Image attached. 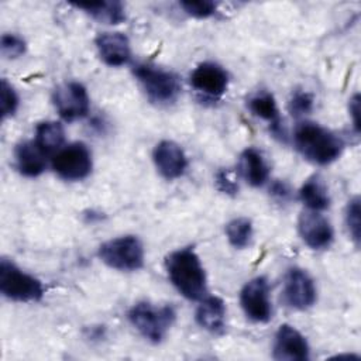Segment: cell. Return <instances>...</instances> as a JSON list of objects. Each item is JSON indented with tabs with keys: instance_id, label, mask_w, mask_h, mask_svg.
Wrapping results in <instances>:
<instances>
[{
	"instance_id": "1",
	"label": "cell",
	"mask_w": 361,
	"mask_h": 361,
	"mask_svg": "<svg viewBox=\"0 0 361 361\" xmlns=\"http://www.w3.org/2000/svg\"><path fill=\"white\" fill-rule=\"evenodd\" d=\"M165 269L176 290L189 300L207 296V279L199 255L192 247L172 251L165 258Z\"/></svg>"
},
{
	"instance_id": "2",
	"label": "cell",
	"mask_w": 361,
	"mask_h": 361,
	"mask_svg": "<svg viewBox=\"0 0 361 361\" xmlns=\"http://www.w3.org/2000/svg\"><path fill=\"white\" fill-rule=\"evenodd\" d=\"M293 142L303 158L317 165L334 162L344 149V142L337 134L312 121L296 126Z\"/></svg>"
},
{
	"instance_id": "3",
	"label": "cell",
	"mask_w": 361,
	"mask_h": 361,
	"mask_svg": "<svg viewBox=\"0 0 361 361\" xmlns=\"http://www.w3.org/2000/svg\"><path fill=\"white\" fill-rule=\"evenodd\" d=\"M128 320L144 338L158 344L173 326L176 310L172 305H154L144 300L128 310Z\"/></svg>"
},
{
	"instance_id": "4",
	"label": "cell",
	"mask_w": 361,
	"mask_h": 361,
	"mask_svg": "<svg viewBox=\"0 0 361 361\" xmlns=\"http://www.w3.org/2000/svg\"><path fill=\"white\" fill-rule=\"evenodd\" d=\"M133 72L151 103L168 106L176 102L180 93V82L173 72L151 63H138Z\"/></svg>"
},
{
	"instance_id": "5",
	"label": "cell",
	"mask_w": 361,
	"mask_h": 361,
	"mask_svg": "<svg viewBox=\"0 0 361 361\" xmlns=\"http://www.w3.org/2000/svg\"><path fill=\"white\" fill-rule=\"evenodd\" d=\"M97 257L109 268L131 272L144 267V245L137 235H121L103 243L97 250Z\"/></svg>"
},
{
	"instance_id": "6",
	"label": "cell",
	"mask_w": 361,
	"mask_h": 361,
	"mask_svg": "<svg viewBox=\"0 0 361 361\" xmlns=\"http://www.w3.org/2000/svg\"><path fill=\"white\" fill-rule=\"evenodd\" d=\"M0 292L14 302H38L44 296V286L38 278L3 258L0 261Z\"/></svg>"
},
{
	"instance_id": "7",
	"label": "cell",
	"mask_w": 361,
	"mask_h": 361,
	"mask_svg": "<svg viewBox=\"0 0 361 361\" xmlns=\"http://www.w3.org/2000/svg\"><path fill=\"white\" fill-rule=\"evenodd\" d=\"M92 152L83 142L65 145L52 157L54 172L65 180H82L92 172Z\"/></svg>"
},
{
	"instance_id": "8",
	"label": "cell",
	"mask_w": 361,
	"mask_h": 361,
	"mask_svg": "<svg viewBox=\"0 0 361 361\" xmlns=\"http://www.w3.org/2000/svg\"><path fill=\"white\" fill-rule=\"evenodd\" d=\"M240 303L245 316L255 323H267L272 317L269 283L265 276L248 281L240 292Z\"/></svg>"
},
{
	"instance_id": "9",
	"label": "cell",
	"mask_w": 361,
	"mask_h": 361,
	"mask_svg": "<svg viewBox=\"0 0 361 361\" xmlns=\"http://www.w3.org/2000/svg\"><path fill=\"white\" fill-rule=\"evenodd\" d=\"M54 106L65 121L83 118L89 113L90 99L86 87L79 82H66L59 85L52 94Z\"/></svg>"
},
{
	"instance_id": "10",
	"label": "cell",
	"mask_w": 361,
	"mask_h": 361,
	"mask_svg": "<svg viewBox=\"0 0 361 361\" xmlns=\"http://www.w3.org/2000/svg\"><path fill=\"white\" fill-rule=\"evenodd\" d=\"M283 302L296 310H306L312 307L317 299V292L312 276L300 269L290 268L288 269L283 278V289H282Z\"/></svg>"
},
{
	"instance_id": "11",
	"label": "cell",
	"mask_w": 361,
	"mask_h": 361,
	"mask_svg": "<svg viewBox=\"0 0 361 361\" xmlns=\"http://www.w3.org/2000/svg\"><path fill=\"white\" fill-rule=\"evenodd\" d=\"M298 230L305 244L312 250L327 248L334 238L330 221L319 212L309 209L300 213L298 220Z\"/></svg>"
},
{
	"instance_id": "12",
	"label": "cell",
	"mask_w": 361,
	"mask_h": 361,
	"mask_svg": "<svg viewBox=\"0 0 361 361\" xmlns=\"http://www.w3.org/2000/svg\"><path fill=\"white\" fill-rule=\"evenodd\" d=\"M228 80L226 69L214 62H203L190 73L192 87L207 97H220L224 94L228 87Z\"/></svg>"
},
{
	"instance_id": "13",
	"label": "cell",
	"mask_w": 361,
	"mask_h": 361,
	"mask_svg": "<svg viewBox=\"0 0 361 361\" xmlns=\"http://www.w3.org/2000/svg\"><path fill=\"white\" fill-rule=\"evenodd\" d=\"M309 344L299 330L290 324L279 326L272 348V357L275 360L305 361L309 358Z\"/></svg>"
},
{
	"instance_id": "14",
	"label": "cell",
	"mask_w": 361,
	"mask_h": 361,
	"mask_svg": "<svg viewBox=\"0 0 361 361\" xmlns=\"http://www.w3.org/2000/svg\"><path fill=\"white\" fill-rule=\"evenodd\" d=\"M152 161L157 171L169 180L180 178L188 168V159L182 147L169 140H164L155 145Z\"/></svg>"
},
{
	"instance_id": "15",
	"label": "cell",
	"mask_w": 361,
	"mask_h": 361,
	"mask_svg": "<svg viewBox=\"0 0 361 361\" xmlns=\"http://www.w3.org/2000/svg\"><path fill=\"white\" fill-rule=\"evenodd\" d=\"M99 56L109 66H123L131 58V47L123 32H102L94 38Z\"/></svg>"
},
{
	"instance_id": "16",
	"label": "cell",
	"mask_w": 361,
	"mask_h": 361,
	"mask_svg": "<svg viewBox=\"0 0 361 361\" xmlns=\"http://www.w3.org/2000/svg\"><path fill=\"white\" fill-rule=\"evenodd\" d=\"M196 323L212 334H221L226 329V303L219 296H204L195 314Z\"/></svg>"
},
{
	"instance_id": "17",
	"label": "cell",
	"mask_w": 361,
	"mask_h": 361,
	"mask_svg": "<svg viewBox=\"0 0 361 361\" xmlns=\"http://www.w3.org/2000/svg\"><path fill=\"white\" fill-rule=\"evenodd\" d=\"M16 166L18 172L28 178L39 176L47 166L45 154L34 141H24L16 147L14 151Z\"/></svg>"
},
{
	"instance_id": "18",
	"label": "cell",
	"mask_w": 361,
	"mask_h": 361,
	"mask_svg": "<svg viewBox=\"0 0 361 361\" xmlns=\"http://www.w3.org/2000/svg\"><path fill=\"white\" fill-rule=\"evenodd\" d=\"M238 168L244 180L254 188L262 186L268 180L269 168L257 148L250 147L241 152Z\"/></svg>"
},
{
	"instance_id": "19",
	"label": "cell",
	"mask_w": 361,
	"mask_h": 361,
	"mask_svg": "<svg viewBox=\"0 0 361 361\" xmlns=\"http://www.w3.org/2000/svg\"><path fill=\"white\" fill-rule=\"evenodd\" d=\"M247 106L254 116H257L271 124V130L276 137L285 135L282 131V127H281L279 110H278V106H276V102H275V97L272 93H269L267 90H259L248 99Z\"/></svg>"
},
{
	"instance_id": "20",
	"label": "cell",
	"mask_w": 361,
	"mask_h": 361,
	"mask_svg": "<svg viewBox=\"0 0 361 361\" xmlns=\"http://www.w3.org/2000/svg\"><path fill=\"white\" fill-rule=\"evenodd\" d=\"M75 7L83 10L92 18L104 24H120L126 20V7L121 1H87V3H73Z\"/></svg>"
},
{
	"instance_id": "21",
	"label": "cell",
	"mask_w": 361,
	"mask_h": 361,
	"mask_svg": "<svg viewBox=\"0 0 361 361\" xmlns=\"http://www.w3.org/2000/svg\"><path fill=\"white\" fill-rule=\"evenodd\" d=\"M65 141V131L58 121H42L35 127L34 142L45 154H55L62 148Z\"/></svg>"
},
{
	"instance_id": "22",
	"label": "cell",
	"mask_w": 361,
	"mask_h": 361,
	"mask_svg": "<svg viewBox=\"0 0 361 361\" xmlns=\"http://www.w3.org/2000/svg\"><path fill=\"white\" fill-rule=\"evenodd\" d=\"M299 199L309 210H314V212L326 210L330 206L329 192L324 183L317 176L309 178L302 185L299 190Z\"/></svg>"
},
{
	"instance_id": "23",
	"label": "cell",
	"mask_w": 361,
	"mask_h": 361,
	"mask_svg": "<svg viewBox=\"0 0 361 361\" xmlns=\"http://www.w3.org/2000/svg\"><path fill=\"white\" fill-rule=\"evenodd\" d=\"M252 223L247 217H235L226 224V235L228 243L238 250H243L251 244L252 240Z\"/></svg>"
},
{
	"instance_id": "24",
	"label": "cell",
	"mask_w": 361,
	"mask_h": 361,
	"mask_svg": "<svg viewBox=\"0 0 361 361\" xmlns=\"http://www.w3.org/2000/svg\"><path fill=\"white\" fill-rule=\"evenodd\" d=\"M361 206H360V197L355 196L353 197L345 207V214H344V220H345V227L348 230L350 237L353 238V241L355 243V245L360 244V230H361Z\"/></svg>"
},
{
	"instance_id": "25",
	"label": "cell",
	"mask_w": 361,
	"mask_h": 361,
	"mask_svg": "<svg viewBox=\"0 0 361 361\" xmlns=\"http://www.w3.org/2000/svg\"><path fill=\"white\" fill-rule=\"evenodd\" d=\"M179 7L190 17L193 18H209L212 17L217 10V3L210 0H186L179 1Z\"/></svg>"
},
{
	"instance_id": "26",
	"label": "cell",
	"mask_w": 361,
	"mask_h": 361,
	"mask_svg": "<svg viewBox=\"0 0 361 361\" xmlns=\"http://www.w3.org/2000/svg\"><path fill=\"white\" fill-rule=\"evenodd\" d=\"M313 103H314L313 96L309 92L296 90L292 93L289 99L288 109L293 117H302L305 114H309L313 110Z\"/></svg>"
},
{
	"instance_id": "27",
	"label": "cell",
	"mask_w": 361,
	"mask_h": 361,
	"mask_svg": "<svg viewBox=\"0 0 361 361\" xmlns=\"http://www.w3.org/2000/svg\"><path fill=\"white\" fill-rule=\"evenodd\" d=\"M0 109H1V117L7 118L14 116V113L18 109V96L14 90V87L6 80L1 79V87H0Z\"/></svg>"
},
{
	"instance_id": "28",
	"label": "cell",
	"mask_w": 361,
	"mask_h": 361,
	"mask_svg": "<svg viewBox=\"0 0 361 361\" xmlns=\"http://www.w3.org/2000/svg\"><path fill=\"white\" fill-rule=\"evenodd\" d=\"M25 41L16 34H3L0 41L1 55L7 59L20 58L25 52Z\"/></svg>"
},
{
	"instance_id": "29",
	"label": "cell",
	"mask_w": 361,
	"mask_h": 361,
	"mask_svg": "<svg viewBox=\"0 0 361 361\" xmlns=\"http://www.w3.org/2000/svg\"><path fill=\"white\" fill-rule=\"evenodd\" d=\"M216 188L228 196H234L238 192V185L230 178V172L226 169H220L216 173Z\"/></svg>"
},
{
	"instance_id": "30",
	"label": "cell",
	"mask_w": 361,
	"mask_h": 361,
	"mask_svg": "<svg viewBox=\"0 0 361 361\" xmlns=\"http://www.w3.org/2000/svg\"><path fill=\"white\" fill-rule=\"evenodd\" d=\"M348 111H350V117L353 120V126L355 128V131H360V94L355 93L350 100H348Z\"/></svg>"
},
{
	"instance_id": "31",
	"label": "cell",
	"mask_w": 361,
	"mask_h": 361,
	"mask_svg": "<svg viewBox=\"0 0 361 361\" xmlns=\"http://www.w3.org/2000/svg\"><path fill=\"white\" fill-rule=\"evenodd\" d=\"M271 193L275 197H278L279 200L285 202V200H288V197L290 195V190H289V188H288V185L285 182H275L272 185V188H271Z\"/></svg>"
}]
</instances>
